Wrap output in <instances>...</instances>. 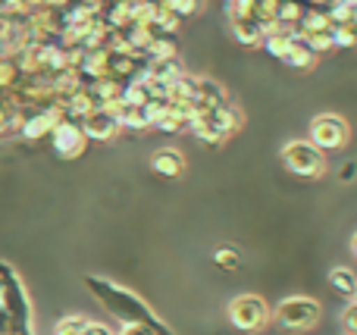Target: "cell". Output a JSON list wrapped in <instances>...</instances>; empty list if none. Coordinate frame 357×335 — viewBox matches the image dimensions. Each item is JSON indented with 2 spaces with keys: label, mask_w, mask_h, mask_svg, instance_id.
Returning a JSON list of instances; mask_svg holds the SVG:
<instances>
[{
  "label": "cell",
  "mask_w": 357,
  "mask_h": 335,
  "mask_svg": "<svg viewBox=\"0 0 357 335\" xmlns=\"http://www.w3.org/2000/svg\"><path fill=\"white\" fill-rule=\"evenodd\" d=\"M85 286L123 326H144V329H151L154 335H176L154 313V307L144 298H138L135 292H129V288L116 286V282H110V279H100V276H85Z\"/></svg>",
  "instance_id": "6da1fadb"
},
{
  "label": "cell",
  "mask_w": 357,
  "mask_h": 335,
  "mask_svg": "<svg viewBox=\"0 0 357 335\" xmlns=\"http://www.w3.org/2000/svg\"><path fill=\"white\" fill-rule=\"evenodd\" d=\"M0 286H3V313H6V335H35V313L19 273L10 263L0 260Z\"/></svg>",
  "instance_id": "7a4b0ae2"
},
{
  "label": "cell",
  "mask_w": 357,
  "mask_h": 335,
  "mask_svg": "<svg viewBox=\"0 0 357 335\" xmlns=\"http://www.w3.org/2000/svg\"><path fill=\"white\" fill-rule=\"evenodd\" d=\"M320 317H323L320 301L307 298V295H291V298H282L273 307V320L289 332H310L320 323Z\"/></svg>",
  "instance_id": "3957f363"
},
{
  "label": "cell",
  "mask_w": 357,
  "mask_h": 335,
  "mask_svg": "<svg viewBox=\"0 0 357 335\" xmlns=\"http://www.w3.org/2000/svg\"><path fill=\"white\" fill-rule=\"evenodd\" d=\"M279 157H282L285 169L301 176V179H320V176H326V154L317 144H310L307 138L289 141L279 150Z\"/></svg>",
  "instance_id": "277c9868"
},
{
  "label": "cell",
  "mask_w": 357,
  "mask_h": 335,
  "mask_svg": "<svg viewBox=\"0 0 357 335\" xmlns=\"http://www.w3.org/2000/svg\"><path fill=\"white\" fill-rule=\"evenodd\" d=\"M226 317L238 332H257L273 320V311L260 295H238L229 301Z\"/></svg>",
  "instance_id": "5b68a950"
},
{
  "label": "cell",
  "mask_w": 357,
  "mask_h": 335,
  "mask_svg": "<svg viewBox=\"0 0 357 335\" xmlns=\"http://www.w3.org/2000/svg\"><path fill=\"white\" fill-rule=\"evenodd\" d=\"M307 141L317 144L323 154L342 150L348 141H351V125H348V119L339 116V113H320V116H314V123H310Z\"/></svg>",
  "instance_id": "8992f818"
},
{
  "label": "cell",
  "mask_w": 357,
  "mask_h": 335,
  "mask_svg": "<svg viewBox=\"0 0 357 335\" xmlns=\"http://www.w3.org/2000/svg\"><path fill=\"white\" fill-rule=\"evenodd\" d=\"M50 148H54V154L63 157V160H75V157L85 154L88 138H85V132H82L79 123L63 119V123H56L54 132H50Z\"/></svg>",
  "instance_id": "52a82bcc"
},
{
  "label": "cell",
  "mask_w": 357,
  "mask_h": 335,
  "mask_svg": "<svg viewBox=\"0 0 357 335\" xmlns=\"http://www.w3.org/2000/svg\"><path fill=\"white\" fill-rule=\"evenodd\" d=\"M79 125H82L88 141H110V138H116V132H119L116 116H113L110 110H100V107L94 113H88Z\"/></svg>",
  "instance_id": "ba28073f"
},
{
  "label": "cell",
  "mask_w": 357,
  "mask_h": 335,
  "mask_svg": "<svg viewBox=\"0 0 357 335\" xmlns=\"http://www.w3.org/2000/svg\"><path fill=\"white\" fill-rule=\"evenodd\" d=\"M151 169L163 179H178L185 173V154L178 148H160L151 157Z\"/></svg>",
  "instance_id": "9c48e42d"
},
{
  "label": "cell",
  "mask_w": 357,
  "mask_h": 335,
  "mask_svg": "<svg viewBox=\"0 0 357 335\" xmlns=\"http://www.w3.org/2000/svg\"><path fill=\"white\" fill-rule=\"evenodd\" d=\"M188 129H191V135H195L201 144H207V148H220V144L229 138L226 132L220 129V123L210 116V113H207V116H195L188 123Z\"/></svg>",
  "instance_id": "30bf717a"
},
{
  "label": "cell",
  "mask_w": 357,
  "mask_h": 335,
  "mask_svg": "<svg viewBox=\"0 0 357 335\" xmlns=\"http://www.w3.org/2000/svg\"><path fill=\"white\" fill-rule=\"evenodd\" d=\"M279 60H282L289 69H298V72H304V69H310L317 63V54L307 47V44H304V38L295 31V35H291V41H289V50H285Z\"/></svg>",
  "instance_id": "8fae6325"
},
{
  "label": "cell",
  "mask_w": 357,
  "mask_h": 335,
  "mask_svg": "<svg viewBox=\"0 0 357 335\" xmlns=\"http://www.w3.org/2000/svg\"><path fill=\"white\" fill-rule=\"evenodd\" d=\"M329 286H333L335 295H342V298L354 301L357 298V273L348 267H333L329 270Z\"/></svg>",
  "instance_id": "7c38bea8"
},
{
  "label": "cell",
  "mask_w": 357,
  "mask_h": 335,
  "mask_svg": "<svg viewBox=\"0 0 357 335\" xmlns=\"http://www.w3.org/2000/svg\"><path fill=\"white\" fill-rule=\"evenodd\" d=\"M232 35H235V41L245 44V47H257V44L264 41V29H260V22H254L251 16L232 19Z\"/></svg>",
  "instance_id": "4fadbf2b"
},
{
  "label": "cell",
  "mask_w": 357,
  "mask_h": 335,
  "mask_svg": "<svg viewBox=\"0 0 357 335\" xmlns=\"http://www.w3.org/2000/svg\"><path fill=\"white\" fill-rule=\"evenodd\" d=\"M157 60H178V44L173 35H157L151 41V47L144 50V63H157Z\"/></svg>",
  "instance_id": "5bb4252c"
},
{
  "label": "cell",
  "mask_w": 357,
  "mask_h": 335,
  "mask_svg": "<svg viewBox=\"0 0 357 335\" xmlns=\"http://www.w3.org/2000/svg\"><path fill=\"white\" fill-rule=\"evenodd\" d=\"M210 116H213L216 123H220V129L226 132V135H232V132H238L241 125H245V116H241V110L232 104V100H226L222 107H216V110L210 113Z\"/></svg>",
  "instance_id": "9a60e30c"
},
{
  "label": "cell",
  "mask_w": 357,
  "mask_h": 335,
  "mask_svg": "<svg viewBox=\"0 0 357 335\" xmlns=\"http://www.w3.org/2000/svg\"><path fill=\"white\" fill-rule=\"evenodd\" d=\"M304 10H307L304 0H279L276 3V22L285 25V29H295V25L301 22Z\"/></svg>",
  "instance_id": "2e32d148"
},
{
  "label": "cell",
  "mask_w": 357,
  "mask_h": 335,
  "mask_svg": "<svg viewBox=\"0 0 357 335\" xmlns=\"http://www.w3.org/2000/svg\"><path fill=\"white\" fill-rule=\"evenodd\" d=\"M291 35H295V29H285V25H279L276 31H270V35H264V47H266V54L270 56H282L285 50H289V41H291Z\"/></svg>",
  "instance_id": "e0dca14e"
},
{
  "label": "cell",
  "mask_w": 357,
  "mask_h": 335,
  "mask_svg": "<svg viewBox=\"0 0 357 335\" xmlns=\"http://www.w3.org/2000/svg\"><path fill=\"white\" fill-rule=\"evenodd\" d=\"M151 25H154L160 35H173V38H176V31L182 29V19H178L176 13L169 10V6L160 3V6H157V16H154V22H151Z\"/></svg>",
  "instance_id": "ac0fdd59"
},
{
  "label": "cell",
  "mask_w": 357,
  "mask_h": 335,
  "mask_svg": "<svg viewBox=\"0 0 357 335\" xmlns=\"http://www.w3.org/2000/svg\"><path fill=\"white\" fill-rule=\"evenodd\" d=\"M213 263L220 270H238L241 267V251L232 248V244H222V248L213 251Z\"/></svg>",
  "instance_id": "d6986e66"
},
{
  "label": "cell",
  "mask_w": 357,
  "mask_h": 335,
  "mask_svg": "<svg viewBox=\"0 0 357 335\" xmlns=\"http://www.w3.org/2000/svg\"><path fill=\"white\" fill-rule=\"evenodd\" d=\"M163 6H169V10L176 13L178 19H191V16H197V13L204 10V0H160Z\"/></svg>",
  "instance_id": "ffe728a7"
},
{
  "label": "cell",
  "mask_w": 357,
  "mask_h": 335,
  "mask_svg": "<svg viewBox=\"0 0 357 335\" xmlns=\"http://www.w3.org/2000/svg\"><path fill=\"white\" fill-rule=\"evenodd\" d=\"M304 38V44H307L310 50H314L317 56L320 54H326V50H333V31H310V35H301Z\"/></svg>",
  "instance_id": "44dd1931"
},
{
  "label": "cell",
  "mask_w": 357,
  "mask_h": 335,
  "mask_svg": "<svg viewBox=\"0 0 357 335\" xmlns=\"http://www.w3.org/2000/svg\"><path fill=\"white\" fill-rule=\"evenodd\" d=\"M333 47H357V25H333Z\"/></svg>",
  "instance_id": "7402d4cb"
},
{
  "label": "cell",
  "mask_w": 357,
  "mask_h": 335,
  "mask_svg": "<svg viewBox=\"0 0 357 335\" xmlns=\"http://www.w3.org/2000/svg\"><path fill=\"white\" fill-rule=\"evenodd\" d=\"M88 326L85 317H79V313H73V317H63L60 323L54 326V335H82Z\"/></svg>",
  "instance_id": "603a6c76"
},
{
  "label": "cell",
  "mask_w": 357,
  "mask_h": 335,
  "mask_svg": "<svg viewBox=\"0 0 357 335\" xmlns=\"http://www.w3.org/2000/svg\"><path fill=\"white\" fill-rule=\"evenodd\" d=\"M342 326H345V335H357V298L342 313Z\"/></svg>",
  "instance_id": "cb8c5ba5"
},
{
  "label": "cell",
  "mask_w": 357,
  "mask_h": 335,
  "mask_svg": "<svg viewBox=\"0 0 357 335\" xmlns=\"http://www.w3.org/2000/svg\"><path fill=\"white\" fill-rule=\"evenodd\" d=\"M82 335H116L110 329V326H104V323H94V320H88V326H85V332Z\"/></svg>",
  "instance_id": "d4e9b609"
},
{
  "label": "cell",
  "mask_w": 357,
  "mask_h": 335,
  "mask_svg": "<svg viewBox=\"0 0 357 335\" xmlns=\"http://www.w3.org/2000/svg\"><path fill=\"white\" fill-rule=\"evenodd\" d=\"M119 335H154V332L144 329V326H126V329L119 332Z\"/></svg>",
  "instance_id": "484cf974"
},
{
  "label": "cell",
  "mask_w": 357,
  "mask_h": 335,
  "mask_svg": "<svg viewBox=\"0 0 357 335\" xmlns=\"http://www.w3.org/2000/svg\"><path fill=\"white\" fill-rule=\"evenodd\" d=\"M354 173H357V166L351 163V166H345V169H342V179H354Z\"/></svg>",
  "instance_id": "4316f807"
},
{
  "label": "cell",
  "mask_w": 357,
  "mask_h": 335,
  "mask_svg": "<svg viewBox=\"0 0 357 335\" xmlns=\"http://www.w3.org/2000/svg\"><path fill=\"white\" fill-rule=\"evenodd\" d=\"M351 254L357 257V232H354V238H351Z\"/></svg>",
  "instance_id": "83f0119b"
}]
</instances>
